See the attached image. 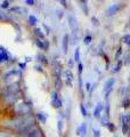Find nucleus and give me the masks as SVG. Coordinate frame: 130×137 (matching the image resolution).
Returning a JSON list of instances; mask_svg holds the SVG:
<instances>
[{"label": "nucleus", "instance_id": "17", "mask_svg": "<svg viewBox=\"0 0 130 137\" xmlns=\"http://www.w3.org/2000/svg\"><path fill=\"white\" fill-rule=\"evenodd\" d=\"M129 104H130L129 98H127V99H124V101H123V107H128V106H129Z\"/></svg>", "mask_w": 130, "mask_h": 137}, {"label": "nucleus", "instance_id": "11", "mask_svg": "<svg viewBox=\"0 0 130 137\" xmlns=\"http://www.w3.org/2000/svg\"><path fill=\"white\" fill-rule=\"evenodd\" d=\"M79 48H78L77 50H75V54H74V61H77V62H79V58H80V53H79Z\"/></svg>", "mask_w": 130, "mask_h": 137}, {"label": "nucleus", "instance_id": "20", "mask_svg": "<svg viewBox=\"0 0 130 137\" xmlns=\"http://www.w3.org/2000/svg\"><path fill=\"white\" fill-rule=\"evenodd\" d=\"M94 135H95V137H101V133L97 129H94Z\"/></svg>", "mask_w": 130, "mask_h": 137}, {"label": "nucleus", "instance_id": "23", "mask_svg": "<svg viewBox=\"0 0 130 137\" xmlns=\"http://www.w3.org/2000/svg\"><path fill=\"white\" fill-rule=\"evenodd\" d=\"M42 114H43V113H39V114H38L39 119H41L42 121H46V116H44V115H42Z\"/></svg>", "mask_w": 130, "mask_h": 137}, {"label": "nucleus", "instance_id": "31", "mask_svg": "<svg viewBox=\"0 0 130 137\" xmlns=\"http://www.w3.org/2000/svg\"><path fill=\"white\" fill-rule=\"evenodd\" d=\"M129 122H130V116H129Z\"/></svg>", "mask_w": 130, "mask_h": 137}, {"label": "nucleus", "instance_id": "12", "mask_svg": "<svg viewBox=\"0 0 130 137\" xmlns=\"http://www.w3.org/2000/svg\"><path fill=\"white\" fill-rule=\"evenodd\" d=\"M106 126H107V128L109 129V131H111V133H113V131L115 130V127H114V125H113V123H111V122H108Z\"/></svg>", "mask_w": 130, "mask_h": 137}, {"label": "nucleus", "instance_id": "7", "mask_svg": "<svg viewBox=\"0 0 130 137\" xmlns=\"http://www.w3.org/2000/svg\"><path fill=\"white\" fill-rule=\"evenodd\" d=\"M102 110H103V104H102V103H99V104H98L97 106H96V109H95V111H94V115L96 116V118H99Z\"/></svg>", "mask_w": 130, "mask_h": 137}, {"label": "nucleus", "instance_id": "15", "mask_svg": "<svg viewBox=\"0 0 130 137\" xmlns=\"http://www.w3.org/2000/svg\"><path fill=\"white\" fill-rule=\"evenodd\" d=\"M29 20H30V22H31V24H36V23H37V18L34 17L33 15H30Z\"/></svg>", "mask_w": 130, "mask_h": 137}, {"label": "nucleus", "instance_id": "2", "mask_svg": "<svg viewBox=\"0 0 130 137\" xmlns=\"http://www.w3.org/2000/svg\"><path fill=\"white\" fill-rule=\"evenodd\" d=\"M119 9H120V3H114V5H112V6H109L108 8H107L106 13H107V15L108 16H112L118 12Z\"/></svg>", "mask_w": 130, "mask_h": 137}, {"label": "nucleus", "instance_id": "28", "mask_svg": "<svg viewBox=\"0 0 130 137\" xmlns=\"http://www.w3.org/2000/svg\"><path fill=\"white\" fill-rule=\"evenodd\" d=\"M92 22H94L95 25H97V24H98V21H97V20H96L95 17H92Z\"/></svg>", "mask_w": 130, "mask_h": 137}, {"label": "nucleus", "instance_id": "22", "mask_svg": "<svg viewBox=\"0 0 130 137\" xmlns=\"http://www.w3.org/2000/svg\"><path fill=\"white\" fill-rule=\"evenodd\" d=\"M81 3H82V5H81V6H82V8H83V10H85V13H88V10H87V8H86V2H85V1H81Z\"/></svg>", "mask_w": 130, "mask_h": 137}, {"label": "nucleus", "instance_id": "19", "mask_svg": "<svg viewBox=\"0 0 130 137\" xmlns=\"http://www.w3.org/2000/svg\"><path fill=\"white\" fill-rule=\"evenodd\" d=\"M56 88L57 89H61V88H62V82L59 81V79L56 81Z\"/></svg>", "mask_w": 130, "mask_h": 137}, {"label": "nucleus", "instance_id": "5", "mask_svg": "<svg viewBox=\"0 0 130 137\" xmlns=\"http://www.w3.org/2000/svg\"><path fill=\"white\" fill-rule=\"evenodd\" d=\"M128 116H122V133L124 135L128 133Z\"/></svg>", "mask_w": 130, "mask_h": 137}, {"label": "nucleus", "instance_id": "29", "mask_svg": "<svg viewBox=\"0 0 130 137\" xmlns=\"http://www.w3.org/2000/svg\"><path fill=\"white\" fill-rule=\"evenodd\" d=\"M86 87H87V90H89V89H90V84H89V82H87Z\"/></svg>", "mask_w": 130, "mask_h": 137}, {"label": "nucleus", "instance_id": "26", "mask_svg": "<svg viewBox=\"0 0 130 137\" xmlns=\"http://www.w3.org/2000/svg\"><path fill=\"white\" fill-rule=\"evenodd\" d=\"M121 48H119V50H118V53H116V55H115V58H119V56H120V55H121Z\"/></svg>", "mask_w": 130, "mask_h": 137}, {"label": "nucleus", "instance_id": "9", "mask_svg": "<svg viewBox=\"0 0 130 137\" xmlns=\"http://www.w3.org/2000/svg\"><path fill=\"white\" fill-rule=\"evenodd\" d=\"M86 123H82V125H81V127H79V128H78V135H80V134H85V133H86Z\"/></svg>", "mask_w": 130, "mask_h": 137}, {"label": "nucleus", "instance_id": "4", "mask_svg": "<svg viewBox=\"0 0 130 137\" xmlns=\"http://www.w3.org/2000/svg\"><path fill=\"white\" fill-rule=\"evenodd\" d=\"M114 82H115V80H114L113 78L108 79V80L106 81V84H105V88H104V91H107V92L111 91V90H112L113 85H114Z\"/></svg>", "mask_w": 130, "mask_h": 137}, {"label": "nucleus", "instance_id": "8", "mask_svg": "<svg viewBox=\"0 0 130 137\" xmlns=\"http://www.w3.org/2000/svg\"><path fill=\"white\" fill-rule=\"evenodd\" d=\"M65 75H66V84L70 86L71 85V81H72V79H73V74H72V72L70 71V70H67V71H65Z\"/></svg>", "mask_w": 130, "mask_h": 137}, {"label": "nucleus", "instance_id": "1", "mask_svg": "<svg viewBox=\"0 0 130 137\" xmlns=\"http://www.w3.org/2000/svg\"><path fill=\"white\" fill-rule=\"evenodd\" d=\"M51 98H53V101H51V104H53L54 107L58 109V107L62 106V101L58 98V96H57L56 92H51Z\"/></svg>", "mask_w": 130, "mask_h": 137}, {"label": "nucleus", "instance_id": "25", "mask_svg": "<svg viewBox=\"0 0 130 137\" xmlns=\"http://www.w3.org/2000/svg\"><path fill=\"white\" fill-rule=\"evenodd\" d=\"M1 7H2V8H6V7H8V1H3L2 5H1Z\"/></svg>", "mask_w": 130, "mask_h": 137}, {"label": "nucleus", "instance_id": "24", "mask_svg": "<svg viewBox=\"0 0 130 137\" xmlns=\"http://www.w3.org/2000/svg\"><path fill=\"white\" fill-rule=\"evenodd\" d=\"M62 128H63V122L62 121H58V130L62 131Z\"/></svg>", "mask_w": 130, "mask_h": 137}, {"label": "nucleus", "instance_id": "6", "mask_svg": "<svg viewBox=\"0 0 130 137\" xmlns=\"http://www.w3.org/2000/svg\"><path fill=\"white\" fill-rule=\"evenodd\" d=\"M67 47H68V36L65 34L64 38H63V51L65 54L67 53Z\"/></svg>", "mask_w": 130, "mask_h": 137}, {"label": "nucleus", "instance_id": "3", "mask_svg": "<svg viewBox=\"0 0 130 137\" xmlns=\"http://www.w3.org/2000/svg\"><path fill=\"white\" fill-rule=\"evenodd\" d=\"M68 22H70V26L73 31H78V21L74 16H70L68 17Z\"/></svg>", "mask_w": 130, "mask_h": 137}, {"label": "nucleus", "instance_id": "27", "mask_svg": "<svg viewBox=\"0 0 130 137\" xmlns=\"http://www.w3.org/2000/svg\"><path fill=\"white\" fill-rule=\"evenodd\" d=\"M82 68H83V66H82V64L80 63V64H79V73H81V72H82Z\"/></svg>", "mask_w": 130, "mask_h": 137}, {"label": "nucleus", "instance_id": "18", "mask_svg": "<svg viewBox=\"0 0 130 137\" xmlns=\"http://www.w3.org/2000/svg\"><path fill=\"white\" fill-rule=\"evenodd\" d=\"M36 33L40 37V38H43V34L41 33V30H40V29H36Z\"/></svg>", "mask_w": 130, "mask_h": 137}, {"label": "nucleus", "instance_id": "16", "mask_svg": "<svg viewBox=\"0 0 130 137\" xmlns=\"http://www.w3.org/2000/svg\"><path fill=\"white\" fill-rule=\"evenodd\" d=\"M90 42H91V37H90V36H87L86 38H85V44H86V45H89Z\"/></svg>", "mask_w": 130, "mask_h": 137}, {"label": "nucleus", "instance_id": "14", "mask_svg": "<svg viewBox=\"0 0 130 137\" xmlns=\"http://www.w3.org/2000/svg\"><path fill=\"white\" fill-rule=\"evenodd\" d=\"M121 65H122V62H121V61H119V62H118V65L115 66V70H114V72L120 71V70H121Z\"/></svg>", "mask_w": 130, "mask_h": 137}, {"label": "nucleus", "instance_id": "30", "mask_svg": "<svg viewBox=\"0 0 130 137\" xmlns=\"http://www.w3.org/2000/svg\"><path fill=\"white\" fill-rule=\"evenodd\" d=\"M26 3H30V5H33V3H34V1H30V0H27V1H26Z\"/></svg>", "mask_w": 130, "mask_h": 137}, {"label": "nucleus", "instance_id": "21", "mask_svg": "<svg viewBox=\"0 0 130 137\" xmlns=\"http://www.w3.org/2000/svg\"><path fill=\"white\" fill-rule=\"evenodd\" d=\"M124 64H126V65L130 64V55H129V56L126 57V60H124Z\"/></svg>", "mask_w": 130, "mask_h": 137}, {"label": "nucleus", "instance_id": "10", "mask_svg": "<svg viewBox=\"0 0 130 137\" xmlns=\"http://www.w3.org/2000/svg\"><path fill=\"white\" fill-rule=\"evenodd\" d=\"M122 41L128 44V45H130V34H126V36L122 38Z\"/></svg>", "mask_w": 130, "mask_h": 137}, {"label": "nucleus", "instance_id": "13", "mask_svg": "<svg viewBox=\"0 0 130 137\" xmlns=\"http://www.w3.org/2000/svg\"><path fill=\"white\" fill-rule=\"evenodd\" d=\"M80 110H81L82 115H85V116L87 115V111H86V109H85V106H83V104H80Z\"/></svg>", "mask_w": 130, "mask_h": 137}]
</instances>
